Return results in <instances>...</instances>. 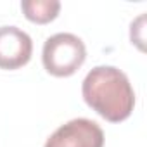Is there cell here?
Returning <instances> with one entry per match:
<instances>
[{
	"mask_svg": "<svg viewBox=\"0 0 147 147\" xmlns=\"http://www.w3.org/2000/svg\"><path fill=\"white\" fill-rule=\"evenodd\" d=\"M33 54L30 35L18 26L0 28V69H19L26 66Z\"/></svg>",
	"mask_w": 147,
	"mask_h": 147,
	"instance_id": "4",
	"label": "cell"
},
{
	"mask_svg": "<svg viewBox=\"0 0 147 147\" xmlns=\"http://www.w3.org/2000/svg\"><path fill=\"white\" fill-rule=\"evenodd\" d=\"M87 49L82 38L73 33H57L45 40L42 62L47 73L57 78L71 76L83 66Z\"/></svg>",
	"mask_w": 147,
	"mask_h": 147,
	"instance_id": "2",
	"label": "cell"
},
{
	"mask_svg": "<svg viewBox=\"0 0 147 147\" xmlns=\"http://www.w3.org/2000/svg\"><path fill=\"white\" fill-rule=\"evenodd\" d=\"M43 147H104V131L95 121L76 118L61 125Z\"/></svg>",
	"mask_w": 147,
	"mask_h": 147,
	"instance_id": "3",
	"label": "cell"
},
{
	"mask_svg": "<svg viewBox=\"0 0 147 147\" xmlns=\"http://www.w3.org/2000/svg\"><path fill=\"white\" fill-rule=\"evenodd\" d=\"M82 95L87 106L109 123L125 121L135 107L130 80L114 66L94 67L82 83Z\"/></svg>",
	"mask_w": 147,
	"mask_h": 147,
	"instance_id": "1",
	"label": "cell"
},
{
	"mask_svg": "<svg viewBox=\"0 0 147 147\" xmlns=\"http://www.w3.org/2000/svg\"><path fill=\"white\" fill-rule=\"evenodd\" d=\"M21 9L28 21L36 24H47L57 18L61 4L57 0H23Z\"/></svg>",
	"mask_w": 147,
	"mask_h": 147,
	"instance_id": "5",
	"label": "cell"
}]
</instances>
